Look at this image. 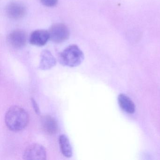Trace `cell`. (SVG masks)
Returning <instances> with one entry per match:
<instances>
[{
    "label": "cell",
    "instance_id": "cell-1",
    "mask_svg": "<svg viewBox=\"0 0 160 160\" xmlns=\"http://www.w3.org/2000/svg\"><path fill=\"white\" fill-rule=\"evenodd\" d=\"M29 117L25 109L18 106L8 109L5 116V122L8 129L13 132L22 131L28 126Z\"/></svg>",
    "mask_w": 160,
    "mask_h": 160
},
{
    "label": "cell",
    "instance_id": "cell-2",
    "mask_svg": "<svg viewBox=\"0 0 160 160\" xmlns=\"http://www.w3.org/2000/svg\"><path fill=\"white\" fill-rule=\"evenodd\" d=\"M84 59L82 50L76 45L69 46L60 54L59 60L63 66L75 67L80 65Z\"/></svg>",
    "mask_w": 160,
    "mask_h": 160
},
{
    "label": "cell",
    "instance_id": "cell-3",
    "mask_svg": "<svg viewBox=\"0 0 160 160\" xmlns=\"http://www.w3.org/2000/svg\"><path fill=\"white\" fill-rule=\"evenodd\" d=\"M25 160H44L47 159L46 149L41 144H31L25 150L23 155Z\"/></svg>",
    "mask_w": 160,
    "mask_h": 160
},
{
    "label": "cell",
    "instance_id": "cell-4",
    "mask_svg": "<svg viewBox=\"0 0 160 160\" xmlns=\"http://www.w3.org/2000/svg\"><path fill=\"white\" fill-rule=\"evenodd\" d=\"M48 32L50 40L55 42H64L68 39L70 35L67 27L62 23H58L53 25Z\"/></svg>",
    "mask_w": 160,
    "mask_h": 160
},
{
    "label": "cell",
    "instance_id": "cell-5",
    "mask_svg": "<svg viewBox=\"0 0 160 160\" xmlns=\"http://www.w3.org/2000/svg\"><path fill=\"white\" fill-rule=\"evenodd\" d=\"M8 41L9 44L14 48H21L27 42V33L22 30H16L10 33L8 37Z\"/></svg>",
    "mask_w": 160,
    "mask_h": 160
},
{
    "label": "cell",
    "instance_id": "cell-6",
    "mask_svg": "<svg viewBox=\"0 0 160 160\" xmlns=\"http://www.w3.org/2000/svg\"><path fill=\"white\" fill-rule=\"evenodd\" d=\"M41 124L43 131L49 135L55 134L58 129V122L55 118L49 115H45L41 118Z\"/></svg>",
    "mask_w": 160,
    "mask_h": 160
},
{
    "label": "cell",
    "instance_id": "cell-7",
    "mask_svg": "<svg viewBox=\"0 0 160 160\" xmlns=\"http://www.w3.org/2000/svg\"><path fill=\"white\" fill-rule=\"evenodd\" d=\"M50 39L49 32L43 30L34 31L31 34L30 42L36 46H43Z\"/></svg>",
    "mask_w": 160,
    "mask_h": 160
},
{
    "label": "cell",
    "instance_id": "cell-8",
    "mask_svg": "<svg viewBox=\"0 0 160 160\" xmlns=\"http://www.w3.org/2000/svg\"><path fill=\"white\" fill-rule=\"evenodd\" d=\"M6 13L10 18L18 19L25 15L26 9L24 5L18 2H11L6 7Z\"/></svg>",
    "mask_w": 160,
    "mask_h": 160
},
{
    "label": "cell",
    "instance_id": "cell-9",
    "mask_svg": "<svg viewBox=\"0 0 160 160\" xmlns=\"http://www.w3.org/2000/svg\"><path fill=\"white\" fill-rule=\"evenodd\" d=\"M56 63V58L51 52L47 50H44L42 52L39 63V69L42 70H49L54 67Z\"/></svg>",
    "mask_w": 160,
    "mask_h": 160
},
{
    "label": "cell",
    "instance_id": "cell-10",
    "mask_svg": "<svg viewBox=\"0 0 160 160\" xmlns=\"http://www.w3.org/2000/svg\"><path fill=\"white\" fill-rule=\"evenodd\" d=\"M118 102L121 108L129 114H132L135 110V106L133 102L125 94L121 93L118 97Z\"/></svg>",
    "mask_w": 160,
    "mask_h": 160
},
{
    "label": "cell",
    "instance_id": "cell-11",
    "mask_svg": "<svg viewBox=\"0 0 160 160\" xmlns=\"http://www.w3.org/2000/svg\"><path fill=\"white\" fill-rule=\"evenodd\" d=\"M59 143L62 153L65 157L70 158L72 156V149L69 138L64 134L61 135L59 138Z\"/></svg>",
    "mask_w": 160,
    "mask_h": 160
},
{
    "label": "cell",
    "instance_id": "cell-12",
    "mask_svg": "<svg viewBox=\"0 0 160 160\" xmlns=\"http://www.w3.org/2000/svg\"><path fill=\"white\" fill-rule=\"evenodd\" d=\"M43 5L47 7H52L56 6L58 3V0H40Z\"/></svg>",
    "mask_w": 160,
    "mask_h": 160
},
{
    "label": "cell",
    "instance_id": "cell-13",
    "mask_svg": "<svg viewBox=\"0 0 160 160\" xmlns=\"http://www.w3.org/2000/svg\"><path fill=\"white\" fill-rule=\"evenodd\" d=\"M32 103V107H33V109L35 111V113L37 115H40L41 112H40V108H39V105L37 102H36L34 98H32L31 99Z\"/></svg>",
    "mask_w": 160,
    "mask_h": 160
}]
</instances>
